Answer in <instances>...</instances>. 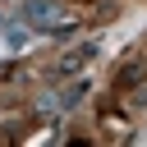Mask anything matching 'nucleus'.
Wrapping results in <instances>:
<instances>
[{"mask_svg": "<svg viewBox=\"0 0 147 147\" xmlns=\"http://www.w3.org/2000/svg\"><path fill=\"white\" fill-rule=\"evenodd\" d=\"M23 18H28L32 32H69L78 23L74 9L60 5V0H23Z\"/></svg>", "mask_w": 147, "mask_h": 147, "instance_id": "obj_1", "label": "nucleus"}, {"mask_svg": "<svg viewBox=\"0 0 147 147\" xmlns=\"http://www.w3.org/2000/svg\"><path fill=\"white\" fill-rule=\"evenodd\" d=\"M83 96H87V78H74V83L55 87L41 106H46V110H78V106H83Z\"/></svg>", "mask_w": 147, "mask_h": 147, "instance_id": "obj_2", "label": "nucleus"}, {"mask_svg": "<svg viewBox=\"0 0 147 147\" xmlns=\"http://www.w3.org/2000/svg\"><path fill=\"white\" fill-rule=\"evenodd\" d=\"M96 51H101L96 41H83V46H74V51H64V60H60V69H64V74H74V69H83V64H87V60H92Z\"/></svg>", "mask_w": 147, "mask_h": 147, "instance_id": "obj_3", "label": "nucleus"}]
</instances>
